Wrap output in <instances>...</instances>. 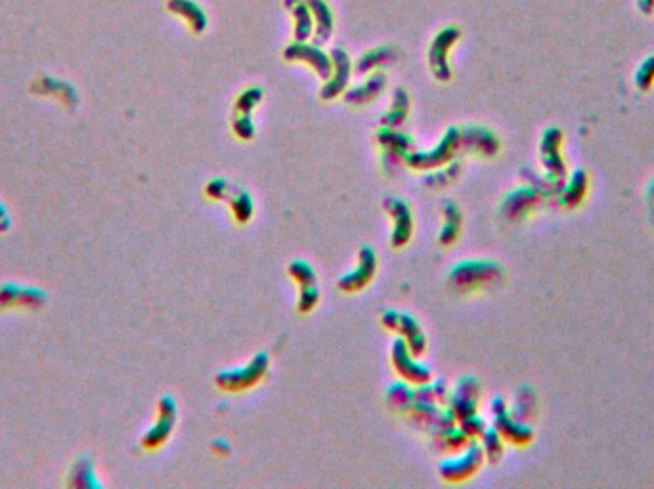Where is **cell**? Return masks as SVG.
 I'll return each instance as SVG.
<instances>
[{
    "label": "cell",
    "mask_w": 654,
    "mask_h": 489,
    "mask_svg": "<svg viewBox=\"0 0 654 489\" xmlns=\"http://www.w3.org/2000/svg\"><path fill=\"white\" fill-rule=\"evenodd\" d=\"M387 399L393 407L406 411L413 404V390L406 383H395L387 390Z\"/></svg>",
    "instance_id": "obj_29"
},
{
    "label": "cell",
    "mask_w": 654,
    "mask_h": 489,
    "mask_svg": "<svg viewBox=\"0 0 654 489\" xmlns=\"http://www.w3.org/2000/svg\"><path fill=\"white\" fill-rule=\"evenodd\" d=\"M398 58V52L393 48V46H379V48H373L370 50V52L363 54L355 66V71L358 75H366V73H371L373 69L377 67H383V66H388V64H395Z\"/></svg>",
    "instance_id": "obj_21"
},
{
    "label": "cell",
    "mask_w": 654,
    "mask_h": 489,
    "mask_svg": "<svg viewBox=\"0 0 654 489\" xmlns=\"http://www.w3.org/2000/svg\"><path fill=\"white\" fill-rule=\"evenodd\" d=\"M385 86H387L385 75L373 73L366 83H362L350 91H345L343 98H345V102L350 106H366L373 102V99L385 91Z\"/></svg>",
    "instance_id": "obj_17"
},
{
    "label": "cell",
    "mask_w": 654,
    "mask_h": 489,
    "mask_svg": "<svg viewBox=\"0 0 654 489\" xmlns=\"http://www.w3.org/2000/svg\"><path fill=\"white\" fill-rule=\"evenodd\" d=\"M262 96H264L262 89H259V86H251V89L243 91L240 98L235 99V111L240 113V115H251L253 109L260 104Z\"/></svg>",
    "instance_id": "obj_30"
},
{
    "label": "cell",
    "mask_w": 654,
    "mask_h": 489,
    "mask_svg": "<svg viewBox=\"0 0 654 489\" xmlns=\"http://www.w3.org/2000/svg\"><path fill=\"white\" fill-rule=\"evenodd\" d=\"M459 172H461V167L458 165V162H448V165H444V169L440 167L438 170L431 172L429 177L425 178V184L429 187H446L450 184H454L458 178H459Z\"/></svg>",
    "instance_id": "obj_28"
},
{
    "label": "cell",
    "mask_w": 654,
    "mask_h": 489,
    "mask_svg": "<svg viewBox=\"0 0 654 489\" xmlns=\"http://www.w3.org/2000/svg\"><path fill=\"white\" fill-rule=\"evenodd\" d=\"M479 396H481V384L476 379H461L456 386L454 394L450 396L448 404H450V413L458 422L476 415V409H479Z\"/></svg>",
    "instance_id": "obj_8"
},
{
    "label": "cell",
    "mask_w": 654,
    "mask_h": 489,
    "mask_svg": "<svg viewBox=\"0 0 654 489\" xmlns=\"http://www.w3.org/2000/svg\"><path fill=\"white\" fill-rule=\"evenodd\" d=\"M289 275H291V280L300 287L316 285V272L303 260H295L289 264Z\"/></svg>",
    "instance_id": "obj_31"
},
{
    "label": "cell",
    "mask_w": 654,
    "mask_h": 489,
    "mask_svg": "<svg viewBox=\"0 0 654 489\" xmlns=\"http://www.w3.org/2000/svg\"><path fill=\"white\" fill-rule=\"evenodd\" d=\"M320 303V291L316 289V285H308V287H300L299 293V303H297V310L300 313H308L314 308L318 306Z\"/></svg>",
    "instance_id": "obj_33"
},
{
    "label": "cell",
    "mask_w": 654,
    "mask_h": 489,
    "mask_svg": "<svg viewBox=\"0 0 654 489\" xmlns=\"http://www.w3.org/2000/svg\"><path fill=\"white\" fill-rule=\"evenodd\" d=\"M396 333L402 335L404 338L408 348L411 350V354L418 358L423 356L427 350V336L423 333V329L419 327V323L415 321L410 313H400L398 316V325H396Z\"/></svg>",
    "instance_id": "obj_18"
},
{
    "label": "cell",
    "mask_w": 654,
    "mask_h": 489,
    "mask_svg": "<svg viewBox=\"0 0 654 489\" xmlns=\"http://www.w3.org/2000/svg\"><path fill=\"white\" fill-rule=\"evenodd\" d=\"M167 8L172 12V14L186 20L194 33H203L207 29L209 21H207L205 12L201 10V6H197L194 0H169Z\"/></svg>",
    "instance_id": "obj_19"
},
{
    "label": "cell",
    "mask_w": 654,
    "mask_h": 489,
    "mask_svg": "<svg viewBox=\"0 0 654 489\" xmlns=\"http://www.w3.org/2000/svg\"><path fill=\"white\" fill-rule=\"evenodd\" d=\"M448 399L450 390L446 381L425 383L418 386V390H413V401H423V404H444Z\"/></svg>",
    "instance_id": "obj_27"
},
{
    "label": "cell",
    "mask_w": 654,
    "mask_h": 489,
    "mask_svg": "<svg viewBox=\"0 0 654 489\" xmlns=\"http://www.w3.org/2000/svg\"><path fill=\"white\" fill-rule=\"evenodd\" d=\"M270 358L268 354H257L251 359L245 367L234 369V371H224L217 375V386L222 388L226 392H243L249 388L257 386L268 373Z\"/></svg>",
    "instance_id": "obj_2"
},
{
    "label": "cell",
    "mask_w": 654,
    "mask_h": 489,
    "mask_svg": "<svg viewBox=\"0 0 654 489\" xmlns=\"http://www.w3.org/2000/svg\"><path fill=\"white\" fill-rule=\"evenodd\" d=\"M492 413H494L498 432L506 436L507 440H513L514 444H526L528 440H530V436H532L530 430L517 424L507 415V409H506V404H503V399L498 398L492 401Z\"/></svg>",
    "instance_id": "obj_15"
},
{
    "label": "cell",
    "mask_w": 654,
    "mask_h": 489,
    "mask_svg": "<svg viewBox=\"0 0 654 489\" xmlns=\"http://www.w3.org/2000/svg\"><path fill=\"white\" fill-rule=\"evenodd\" d=\"M291 14L295 21L293 39L297 43H307L314 35V18H312V12L308 4L305 3V0H300V3L291 10Z\"/></svg>",
    "instance_id": "obj_25"
},
{
    "label": "cell",
    "mask_w": 654,
    "mask_h": 489,
    "mask_svg": "<svg viewBox=\"0 0 654 489\" xmlns=\"http://www.w3.org/2000/svg\"><path fill=\"white\" fill-rule=\"evenodd\" d=\"M459 36H461V31L454 28V25H450V28H444L443 31H440L431 43L429 67H431V73L435 75V79L440 83H450L451 77H454V71H451L448 54H450V50L454 48V44L459 41Z\"/></svg>",
    "instance_id": "obj_4"
},
{
    "label": "cell",
    "mask_w": 654,
    "mask_h": 489,
    "mask_svg": "<svg viewBox=\"0 0 654 489\" xmlns=\"http://www.w3.org/2000/svg\"><path fill=\"white\" fill-rule=\"evenodd\" d=\"M501 278V270L494 262L484 260H471L461 262L450 273V285L456 291H473L476 287H483L486 283H494Z\"/></svg>",
    "instance_id": "obj_3"
},
{
    "label": "cell",
    "mask_w": 654,
    "mask_h": 489,
    "mask_svg": "<svg viewBox=\"0 0 654 489\" xmlns=\"http://www.w3.org/2000/svg\"><path fill=\"white\" fill-rule=\"evenodd\" d=\"M471 444V438L465 434L461 429H450L440 434H435V446L438 451H444V454H456V451H461Z\"/></svg>",
    "instance_id": "obj_26"
},
{
    "label": "cell",
    "mask_w": 654,
    "mask_h": 489,
    "mask_svg": "<svg viewBox=\"0 0 654 489\" xmlns=\"http://www.w3.org/2000/svg\"><path fill=\"white\" fill-rule=\"evenodd\" d=\"M459 429H461L465 434H467V436L471 438V440H473V438L483 436V434H484L486 424H484V421H483V419H479L476 415H473V417H467V419L459 421Z\"/></svg>",
    "instance_id": "obj_35"
},
{
    "label": "cell",
    "mask_w": 654,
    "mask_h": 489,
    "mask_svg": "<svg viewBox=\"0 0 654 489\" xmlns=\"http://www.w3.org/2000/svg\"><path fill=\"white\" fill-rule=\"evenodd\" d=\"M483 451H484V455L490 461H492V462L499 461L501 451H503V444H501L499 432H496V430H484V434H483Z\"/></svg>",
    "instance_id": "obj_32"
},
{
    "label": "cell",
    "mask_w": 654,
    "mask_h": 489,
    "mask_svg": "<svg viewBox=\"0 0 654 489\" xmlns=\"http://www.w3.org/2000/svg\"><path fill=\"white\" fill-rule=\"evenodd\" d=\"M483 461H484L483 446L471 440V444L465 447V454L461 457L444 461L443 465H440L438 472L446 482L459 484V482L469 480L471 476L483 467Z\"/></svg>",
    "instance_id": "obj_5"
},
{
    "label": "cell",
    "mask_w": 654,
    "mask_h": 489,
    "mask_svg": "<svg viewBox=\"0 0 654 489\" xmlns=\"http://www.w3.org/2000/svg\"><path fill=\"white\" fill-rule=\"evenodd\" d=\"M410 413V417L418 422L419 426H425V429L433 430L435 434H440L444 430H450L456 426V419L451 417V413H443L436 404H423V401H413V404L406 409Z\"/></svg>",
    "instance_id": "obj_12"
},
{
    "label": "cell",
    "mask_w": 654,
    "mask_h": 489,
    "mask_svg": "<svg viewBox=\"0 0 654 489\" xmlns=\"http://www.w3.org/2000/svg\"><path fill=\"white\" fill-rule=\"evenodd\" d=\"M377 142L383 146V149H388V152H395L404 157L410 152H413V140L408 134L398 132V129H381L377 132Z\"/></svg>",
    "instance_id": "obj_23"
},
{
    "label": "cell",
    "mask_w": 654,
    "mask_h": 489,
    "mask_svg": "<svg viewBox=\"0 0 654 489\" xmlns=\"http://www.w3.org/2000/svg\"><path fill=\"white\" fill-rule=\"evenodd\" d=\"M398 316H400V313L398 312H385L383 313V318H381V323H383V327H387L388 331H396V325H398Z\"/></svg>",
    "instance_id": "obj_36"
},
{
    "label": "cell",
    "mask_w": 654,
    "mask_h": 489,
    "mask_svg": "<svg viewBox=\"0 0 654 489\" xmlns=\"http://www.w3.org/2000/svg\"><path fill=\"white\" fill-rule=\"evenodd\" d=\"M224 201H228L232 212H234V218L240 224H247L251 218H253L255 207H253V199H251L249 193L237 190V187L232 185L228 195L224 197Z\"/></svg>",
    "instance_id": "obj_24"
},
{
    "label": "cell",
    "mask_w": 654,
    "mask_h": 489,
    "mask_svg": "<svg viewBox=\"0 0 654 489\" xmlns=\"http://www.w3.org/2000/svg\"><path fill=\"white\" fill-rule=\"evenodd\" d=\"M232 130L235 132L237 138H242V140H253L255 138V124L251 121V115L237 117L232 124Z\"/></svg>",
    "instance_id": "obj_34"
},
{
    "label": "cell",
    "mask_w": 654,
    "mask_h": 489,
    "mask_svg": "<svg viewBox=\"0 0 654 489\" xmlns=\"http://www.w3.org/2000/svg\"><path fill=\"white\" fill-rule=\"evenodd\" d=\"M174 421H176V404L171 398H163L159 404V421L154 424V429L146 434L144 447L157 449L165 444L172 434Z\"/></svg>",
    "instance_id": "obj_13"
},
{
    "label": "cell",
    "mask_w": 654,
    "mask_h": 489,
    "mask_svg": "<svg viewBox=\"0 0 654 489\" xmlns=\"http://www.w3.org/2000/svg\"><path fill=\"white\" fill-rule=\"evenodd\" d=\"M283 58L287 61H303V64L310 66L314 71L318 73L322 81H327L333 73V61L331 56L323 52L318 44H308V43H297L293 41L283 50Z\"/></svg>",
    "instance_id": "obj_6"
},
{
    "label": "cell",
    "mask_w": 654,
    "mask_h": 489,
    "mask_svg": "<svg viewBox=\"0 0 654 489\" xmlns=\"http://www.w3.org/2000/svg\"><path fill=\"white\" fill-rule=\"evenodd\" d=\"M443 215H444V225H443V230H440L438 241L440 245L450 247L458 241V237L461 233L463 212L456 203H444Z\"/></svg>",
    "instance_id": "obj_20"
},
{
    "label": "cell",
    "mask_w": 654,
    "mask_h": 489,
    "mask_svg": "<svg viewBox=\"0 0 654 489\" xmlns=\"http://www.w3.org/2000/svg\"><path fill=\"white\" fill-rule=\"evenodd\" d=\"M377 272V255L370 247H362L358 253V266L339 280L337 287L345 293H356L368 287Z\"/></svg>",
    "instance_id": "obj_10"
},
{
    "label": "cell",
    "mask_w": 654,
    "mask_h": 489,
    "mask_svg": "<svg viewBox=\"0 0 654 489\" xmlns=\"http://www.w3.org/2000/svg\"><path fill=\"white\" fill-rule=\"evenodd\" d=\"M305 3L308 4L312 12V18H314L312 43L322 46L333 36V29H335L333 10L330 8V4L325 3V0H305Z\"/></svg>",
    "instance_id": "obj_14"
},
{
    "label": "cell",
    "mask_w": 654,
    "mask_h": 489,
    "mask_svg": "<svg viewBox=\"0 0 654 489\" xmlns=\"http://www.w3.org/2000/svg\"><path fill=\"white\" fill-rule=\"evenodd\" d=\"M410 96L404 89H396L393 96V107L381 117L383 129H400L410 115Z\"/></svg>",
    "instance_id": "obj_22"
},
{
    "label": "cell",
    "mask_w": 654,
    "mask_h": 489,
    "mask_svg": "<svg viewBox=\"0 0 654 489\" xmlns=\"http://www.w3.org/2000/svg\"><path fill=\"white\" fill-rule=\"evenodd\" d=\"M461 147L467 149V152H479L486 157L498 154L499 144L498 138L481 127H469L461 130Z\"/></svg>",
    "instance_id": "obj_16"
},
{
    "label": "cell",
    "mask_w": 654,
    "mask_h": 489,
    "mask_svg": "<svg viewBox=\"0 0 654 489\" xmlns=\"http://www.w3.org/2000/svg\"><path fill=\"white\" fill-rule=\"evenodd\" d=\"M211 446H212V451H215V454L220 457H228L232 454V446L226 440H219L217 438V440H212Z\"/></svg>",
    "instance_id": "obj_37"
},
{
    "label": "cell",
    "mask_w": 654,
    "mask_h": 489,
    "mask_svg": "<svg viewBox=\"0 0 654 489\" xmlns=\"http://www.w3.org/2000/svg\"><path fill=\"white\" fill-rule=\"evenodd\" d=\"M330 56L333 61V73L322 86V91H320L322 99H335L339 96H343L345 91L348 89L350 75H352V59L343 48L335 46L330 52Z\"/></svg>",
    "instance_id": "obj_9"
},
{
    "label": "cell",
    "mask_w": 654,
    "mask_h": 489,
    "mask_svg": "<svg viewBox=\"0 0 654 489\" xmlns=\"http://www.w3.org/2000/svg\"><path fill=\"white\" fill-rule=\"evenodd\" d=\"M393 366L402 379L415 386L433 381V373L415 361V356L402 336L393 343Z\"/></svg>",
    "instance_id": "obj_7"
},
{
    "label": "cell",
    "mask_w": 654,
    "mask_h": 489,
    "mask_svg": "<svg viewBox=\"0 0 654 489\" xmlns=\"http://www.w3.org/2000/svg\"><path fill=\"white\" fill-rule=\"evenodd\" d=\"M461 149V130L448 129L440 144L429 152H410L404 157V162L413 170H433L448 165Z\"/></svg>",
    "instance_id": "obj_1"
},
{
    "label": "cell",
    "mask_w": 654,
    "mask_h": 489,
    "mask_svg": "<svg viewBox=\"0 0 654 489\" xmlns=\"http://www.w3.org/2000/svg\"><path fill=\"white\" fill-rule=\"evenodd\" d=\"M383 207L388 212V217L395 220V232L391 235V243L395 248H400L410 243L413 235V217L408 203L395 197H388L383 201Z\"/></svg>",
    "instance_id": "obj_11"
},
{
    "label": "cell",
    "mask_w": 654,
    "mask_h": 489,
    "mask_svg": "<svg viewBox=\"0 0 654 489\" xmlns=\"http://www.w3.org/2000/svg\"><path fill=\"white\" fill-rule=\"evenodd\" d=\"M299 3H300V0H283V6H285L287 10H293Z\"/></svg>",
    "instance_id": "obj_38"
}]
</instances>
